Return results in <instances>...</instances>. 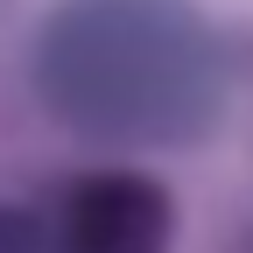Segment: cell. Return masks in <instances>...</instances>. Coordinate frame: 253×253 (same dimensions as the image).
<instances>
[{
  "mask_svg": "<svg viewBox=\"0 0 253 253\" xmlns=\"http://www.w3.org/2000/svg\"><path fill=\"white\" fill-rule=\"evenodd\" d=\"M42 99L91 141H190L218 113L211 42L169 0H71L42 36Z\"/></svg>",
  "mask_w": 253,
  "mask_h": 253,
  "instance_id": "obj_1",
  "label": "cell"
},
{
  "mask_svg": "<svg viewBox=\"0 0 253 253\" xmlns=\"http://www.w3.org/2000/svg\"><path fill=\"white\" fill-rule=\"evenodd\" d=\"M169 197L148 176H91L63 204V253H162Z\"/></svg>",
  "mask_w": 253,
  "mask_h": 253,
  "instance_id": "obj_2",
  "label": "cell"
},
{
  "mask_svg": "<svg viewBox=\"0 0 253 253\" xmlns=\"http://www.w3.org/2000/svg\"><path fill=\"white\" fill-rule=\"evenodd\" d=\"M0 253H42V232L21 211H0Z\"/></svg>",
  "mask_w": 253,
  "mask_h": 253,
  "instance_id": "obj_3",
  "label": "cell"
}]
</instances>
